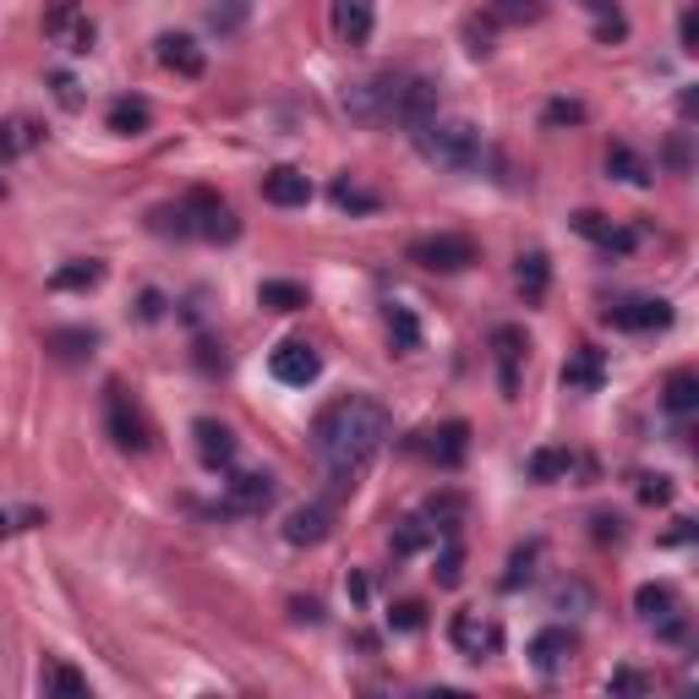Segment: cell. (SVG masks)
<instances>
[{"label": "cell", "instance_id": "1", "mask_svg": "<svg viewBox=\"0 0 699 699\" xmlns=\"http://www.w3.org/2000/svg\"><path fill=\"white\" fill-rule=\"evenodd\" d=\"M383 443H389V410H383L378 400H367V394L333 400V405L317 416V427H311V449H317L322 470H328L339 487H350V476H361V470L378 459Z\"/></svg>", "mask_w": 699, "mask_h": 699}, {"label": "cell", "instance_id": "2", "mask_svg": "<svg viewBox=\"0 0 699 699\" xmlns=\"http://www.w3.org/2000/svg\"><path fill=\"white\" fill-rule=\"evenodd\" d=\"M410 137H416V154H421L427 164L454 170V175H470V170H481V159H487L481 132H476L470 121H459V115H432V121H421Z\"/></svg>", "mask_w": 699, "mask_h": 699}, {"label": "cell", "instance_id": "3", "mask_svg": "<svg viewBox=\"0 0 699 699\" xmlns=\"http://www.w3.org/2000/svg\"><path fill=\"white\" fill-rule=\"evenodd\" d=\"M105 421H110V438H115L121 454H148L154 449V427H148V416L137 410V400L121 383L105 389Z\"/></svg>", "mask_w": 699, "mask_h": 699}, {"label": "cell", "instance_id": "4", "mask_svg": "<svg viewBox=\"0 0 699 699\" xmlns=\"http://www.w3.org/2000/svg\"><path fill=\"white\" fill-rule=\"evenodd\" d=\"M400 72H383V77H367V83H350L344 88V115H356L367 126L378 121H394V105H400Z\"/></svg>", "mask_w": 699, "mask_h": 699}, {"label": "cell", "instance_id": "5", "mask_svg": "<svg viewBox=\"0 0 699 699\" xmlns=\"http://www.w3.org/2000/svg\"><path fill=\"white\" fill-rule=\"evenodd\" d=\"M186 219H192V235H203V241H213V246H230L235 235H241V219H235V208L224 203V197H213V192H192L186 203Z\"/></svg>", "mask_w": 699, "mask_h": 699}, {"label": "cell", "instance_id": "6", "mask_svg": "<svg viewBox=\"0 0 699 699\" xmlns=\"http://www.w3.org/2000/svg\"><path fill=\"white\" fill-rule=\"evenodd\" d=\"M405 257L427 273H465L476 262V241L470 235H421V241H410Z\"/></svg>", "mask_w": 699, "mask_h": 699}, {"label": "cell", "instance_id": "7", "mask_svg": "<svg viewBox=\"0 0 699 699\" xmlns=\"http://www.w3.org/2000/svg\"><path fill=\"white\" fill-rule=\"evenodd\" d=\"M268 372L284 389H311L322 378V356H317V344H306V339H284L273 356H268Z\"/></svg>", "mask_w": 699, "mask_h": 699}, {"label": "cell", "instance_id": "8", "mask_svg": "<svg viewBox=\"0 0 699 699\" xmlns=\"http://www.w3.org/2000/svg\"><path fill=\"white\" fill-rule=\"evenodd\" d=\"M45 34L61 45V50H72V56H88L94 50V23H88V12H83V0H56V7L45 12Z\"/></svg>", "mask_w": 699, "mask_h": 699}, {"label": "cell", "instance_id": "9", "mask_svg": "<svg viewBox=\"0 0 699 699\" xmlns=\"http://www.w3.org/2000/svg\"><path fill=\"white\" fill-rule=\"evenodd\" d=\"M525 350H530V339H525L519 322H498L492 328V361H498L503 400H519V361H525Z\"/></svg>", "mask_w": 699, "mask_h": 699}, {"label": "cell", "instance_id": "10", "mask_svg": "<svg viewBox=\"0 0 699 699\" xmlns=\"http://www.w3.org/2000/svg\"><path fill=\"white\" fill-rule=\"evenodd\" d=\"M606 322L623 328V333H661V328H672V301H661V295H634V301L606 306Z\"/></svg>", "mask_w": 699, "mask_h": 699}, {"label": "cell", "instance_id": "11", "mask_svg": "<svg viewBox=\"0 0 699 699\" xmlns=\"http://www.w3.org/2000/svg\"><path fill=\"white\" fill-rule=\"evenodd\" d=\"M410 449H416V454H427L432 465L454 470V465L470 454V427H465V421H443V427H427V432H416V438H410Z\"/></svg>", "mask_w": 699, "mask_h": 699}, {"label": "cell", "instance_id": "12", "mask_svg": "<svg viewBox=\"0 0 699 699\" xmlns=\"http://www.w3.org/2000/svg\"><path fill=\"white\" fill-rule=\"evenodd\" d=\"M449 639H454V650H459V655L487 661V655L498 650V639H503V634H498V623H492V617H481L476 606H465V612H454V617H449Z\"/></svg>", "mask_w": 699, "mask_h": 699}, {"label": "cell", "instance_id": "13", "mask_svg": "<svg viewBox=\"0 0 699 699\" xmlns=\"http://www.w3.org/2000/svg\"><path fill=\"white\" fill-rule=\"evenodd\" d=\"M568 224H574V230H579L585 241H596V246H601L606 257H612V252H617V257H628V252L639 246V230H617V224H612L606 213H596V208H579V213H574Z\"/></svg>", "mask_w": 699, "mask_h": 699}, {"label": "cell", "instance_id": "14", "mask_svg": "<svg viewBox=\"0 0 699 699\" xmlns=\"http://www.w3.org/2000/svg\"><path fill=\"white\" fill-rule=\"evenodd\" d=\"M574 650H579V639H574L563 623H552V628H541V634L530 639V666H536L541 677H557V672L574 661Z\"/></svg>", "mask_w": 699, "mask_h": 699}, {"label": "cell", "instance_id": "15", "mask_svg": "<svg viewBox=\"0 0 699 699\" xmlns=\"http://www.w3.org/2000/svg\"><path fill=\"white\" fill-rule=\"evenodd\" d=\"M154 56H159V66L175 72V77H203V72H208V56H203V45H197L192 34H159Z\"/></svg>", "mask_w": 699, "mask_h": 699}, {"label": "cell", "instance_id": "16", "mask_svg": "<svg viewBox=\"0 0 699 699\" xmlns=\"http://www.w3.org/2000/svg\"><path fill=\"white\" fill-rule=\"evenodd\" d=\"M192 438H197V459H203L208 470H230V465H235V432H230L224 421L197 416V421H192Z\"/></svg>", "mask_w": 699, "mask_h": 699}, {"label": "cell", "instance_id": "17", "mask_svg": "<svg viewBox=\"0 0 699 699\" xmlns=\"http://www.w3.org/2000/svg\"><path fill=\"white\" fill-rule=\"evenodd\" d=\"M268 503H273V476L246 470V476L224 481V514H262Z\"/></svg>", "mask_w": 699, "mask_h": 699}, {"label": "cell", "instance_id": "18", "mask_svg": "<svg viewBox=\"0 0 699 699\" xmlns=\"http://www.w3.org/2000/svg\"><path fill=\"white\" fill-rule=\"evenodd\" d=\"M601 383H606V356L596 344H579L563 361V389L568 394H601Z\"/></svg>", "mask_w": 699, "mask_h": 699}, {"label": "cell", "instance_id": "19", "mask_svg": "<svg viewBox=\"0 0 699 699\" xmlns=\"http://www.w3.org/2000/svg\"><path fill=\"white\" fill-rule=\"evenodd\" d=\"M333 34L344 39V45H367L372 39V23H378V7L372 0H333Z\"/></svg>", "mask_w": 699, "mask_h": 699}, {"label": "cell", "instance_id": "20", "mask_svg": "<svg viewBox=\"0 0 699 699\" xmlns=\"http://www.w3.org/2000/svg\"><path fill=\"white\" fill-rule=\"evenodd\" d=\"M262 197H268L273 208H306V203H311V181H306L295 164H273V170L262 175Z\"/></svg>", "mask_w": 699, "mask_h": 699}, {"label": "cell", "instance_id": "21", "mask_svg": "<svg viewBox=\"0 0 699 699\" xmlns=\"http://www.w3.org/2000/svg\"><path fill=\"white\" fill-rule=\"evenodd\" d=\"M328 530H333L328 503H306V508H295V514L284 519V541H290V547H317V541H328Z\"/></svg>", "mask_w": 699, "mask_h": 699}, {"label": "cell", "instance_id": "22", "mask_svg": "<svg viewBox=\"0 0 699 699\" xmlns=\"http://www.w3.org/2000/svg\"><path fill=\"white\" fill-rule=\"evenodd\" d=\"M105 121H110V132H115V137H143V132L154 126V105H148V99H137V94H121V99L110 105V115H105Z\"/></svg>", "mask_w": 699, "mask_h": 699}, {"label": "cell", "instance_id": "23", "mask_svg": "<svg viewBox=\"0 0 699 699\" xmlns=\"http://www.w3.org/2000/svg\"><path fill=\"white\" fill-rule=\"evenodd\" d=\"M45 350L56 361H88L94 350H99V333L94 328H50L45 333Z\"/></svg>", "mask_w": 699, "mask_h": 699}, {"label": "cell", "instance_id": "24", "mask_svg": "<svg viewBox=\"0 0 699 699\" xmlns=\"http://www.w3.org/2000/svg\"><path fill=\"white\" fill-rule=\"evenodd\" d=\"M514 284H519V295L536 306V301H547V284H552V262H547V252H519V262H514Z\"/></svg>", "mask_w": 699, "mask_h": 699}, {"label": "cell", "instance_id": "25", "mask_svg": "<svg viewBox=\"0 0 699 699\" xmlns=\"http://www.w3.org/2000/svg\"><path fill=\"white\" fill-rule=\"evenodd\" d=\"M257 306L262 311H306V284H295V279H262L257 284Z\"/></svg>", "mask_w": 699, "mask_h": 699}, {"label": "cell", "instance_id": "26", "mask_svg": "<svg viewBox=\"0 0 699 699\" xmlns=\"http://www.w3.org/2000/svg\"><path fill=\"white\" fill-rule=\"evenodd\" d=\"M383 322H389L394 356H416V350H421V322H416V311H410V306H389Z\"/></svg>", "mask_w": 699, "mask_h": 699}, {"label": "cell", "instance_id": "27", "mask_svg": "<svg viewBox=\"0 0 699 699\" xmlns=\"http://www.w3.org/2000/svg\"><path fill=\"white\" fill-rule=\"evenodd\" d=\"M579 459L568 454V449H536L530 459H525V470H530V481H541V487H552V481H568V470H574Z\"/></svg>", "mask_w": 699, "mask_h": 699}, {"label": "cell", "instance_id": "28", "mask_svg": "<svg viewBox=\"0 0 699 699\" xmlns=\"http://www.w3.org/2000/svg\"><path fill=\"white\" fill-rule=\"evenodd\" d=\"M606 175H612V181H628V186H650V164H645L628 143H612V148H606Z\"/></svg>", "mask_w": 699, "mask_h": 699}, {"label": "cell", "instance_id": "29", "mask_svg": "<svg viewBox=\"0 0 699 699\" xmlns=\"http://www.w3.org/2000/svg\"><path fill=\"white\" fill-rule=\"evenodd\" d=\"M94 284H105V262L99 257H77V262L50 273V290H94Z\"/></svg>", "mask_w": 699, "mask_h": 699}, {"label": "cell", "instance_id": "30", "mask_svg": "<svg viewBox=\"0 0 699 699\" xmlns=\"http://www.w3.org/2000/svg\"><path fill=\"white\" fill-rule=\"evenodd\" d=\"M634 612H639L645 623H661L666 612H677V590L650 579V585H639V590H634Z\"/></svg>", "mask_w": 699, "mask_h": 699}, {"label": "cell", "instance_id": "31", "mask_svg": "<svg viewBox=\"0 0 699 699\" xmlns=\"http://www.w3.org/2000/svg\"><path fill=\"white\" fill-rule=\"evenodd\" d=\"M34 143H39L34 121H23V115L0 121V159H23V154H34Z\"/></svg>", "mask_w": 699, "mask_h": 699}, {"label": "cell", "instance_id": "32", "mask_svg": "<svg viewBox=\"0 0 699 699\" xmlns=\"http://www.w3.org/2000/svg\"><path fill=\"white\" fill-rule=\"evenodd\" d=\"M661 405L672 410V416H688L694 405H699V378L683 367V372H672L666 378V389H661Z\"/></svg>", "mask_w": 699, "mask_h": 699}, {"label": "cell", "instance_id": "33", "mask_svg": "<svg viewBox=\"0 0 699 699\" xmlns=\"http://www.w3.org/2000/svg\"><path fill=\"white\" fill-rule=\"evenodd\" d=\"M246 17H252V0H208V28L213 34H241Z\"/></svg>", "mask_w": 699, "mask_h": 699}, {"label": "cell", "instance_id": "34", "mask_svg": "<svg viewBox=\"0 0 699 699\" xmlns=\"http://www.w3.org/2000/svg\"><path fill=\"white\" fill-rule=\"evenodd\" d=\"M45 694H61V699H88V677H83L77 666L56 661V666L45 672Z\"/></svg>", "mask_w": 699, "mask_h": 699}, {"label": "cell", "instance_id": "35", "mask_svg": "<svg viewBox=\"0 0 699 699\" xmlns=\"http://www.w3.org/2000/svg\"><path fill=\"white\" fill-rule=\"evenodd\" d=\"M333 208H344V213H378L383 203L372 197V192H361V186H350V181H333Z\"/></svg>", "mask_w": 699, "mask_h": 699}, {"label": "cell", "instance_id": "36", "mask_svg": "<svg viewBox=\"0 0 699 699\" xmlns=\"http://www.w3.org/2000/svg\"><path fill=\"white\" fill-rule=\"evenodd\" d=\"M421 547H432V525H427V519H400V525H394V552L410 557V552H421Z\"/></svg>", "mask_w": 699, "mask_h": 699}, {"label": "cell", "instance_id": "37", "mask_svg": "<svg viewBox=\"0 0 699 699\" xmlns=\"http://www.w3.org/2000/svg\"><path fill=\"white\" fill-rule=\"evenodd\" d=\"M438 585H459L465 579V547H459V536H449L443 541V552H438Z\"/></svg>", "mask_w": 699, "mask_h": 699}, {"label": "cell", "instance_id": "38", "mask_svg": "<svg viewBox=\"0 0 699 699\" xmlns=\"http://www.w3.org/2000/svg\"><path fill=\"white\" fill-rule=\"evenodd\" d=\"M536 557H541V547L530 541V547H514V557H508V574H503V590H519V585H530V574H536Z\"/></svg>", "mask_w": 699, "mask_h": 699}, {"label": "cell", "instance_id": "39", "mask_svg": "<svg viewBox=\"0 0 699 699\" xmlns=\"http://www.w3.org/2000/svg\"><path fill=\"white\" fill-rule=\"evenodd\" d=\"M148 230H154V235H192V219H186V208L175 203V208H154V213H148Z\"/></svg>", "mask_w": 699, "mask_h": 699}, {"label": "cell", "instance_id": "40", "mask_svg": "<svg viewBox=\"0 0 699 699\" xmlns=\"http://www.w3.org/2000/svg\"><path fill=\"white\" fill-rule=\"evenodd\" d=\"M421 623H427V606H421V601H394V606H389V628H394V634H416Z\"/></svg>", "mask_w": 699, "mask_h": 699}, {"label": "cell", "instance_id": "41", "mask_svg": "<svg viewBox=\"0 0 699 699\" xmlns=\"http://www.w3.org/2000/svg\"><path fill=\"white\" fill-rule=\"evenodd\" d=\"M427 514L438 519V530H443V536H459V514H465V503L449 492V498H432V508H427Z\"/></svg>", "mask_w": 699, "mask_h": 699}, {"label": "cell", "instance_id": "42", "mask_svg": "<svg viewBox=\"0 0 699 699\" xmlns=\"http://www.w3.org/2000/svg\"><path fill=\"white\" fill-rule=\"evenodd\" d=\"M541 121H547V126H579V121H585V105H579V99H552Z\"/></svg>", "mask_w": 699, "mask_h": 699}, {"label": "cell", "instance_id": "43", "mask_svg": "<svg viewBox=\"0 0 699 699\" xmlns=\"http://www.w3.org/2000/svg\"><path fill=\"white\" fill-rule=\"evenodd\" d=\"M639 503H672V481L666 476H639Z\"/></svg>", "mask_w": 699, "mask_h": 699}, {"label": "cell", "instance_id": "44", "mask_svg": "<svg viewBox=\"0 0 699 699\" xmlns=\"http://www.w3.org/2000/svg\"><path fill=\"white\" fill-rule=\"evenodd\" d=\"M541 12V0H498L492 7V17H503V23H519V17H536Z\"/></svg>", "mask_w": 699, "mask_h": 699}, {"label": "cell", "instance_id": "45", "mask_svg": "<svg viewBox=\"0 0 699 699\" xmlns=\"http://www.w3.org/2000/svg\"><path fill=\"white\" fill-rule=\"evenodd\" d=\"M50 88H56V105H61V110H83V94H77V83H72L66 72H56Z\"/></svg>", "mask_w": 699, "mask_h": 699}, {"label": "cell", "instance_id": "46", "mask_svg": "<svg viewBox=\"0 0 699 699\" xmlns=\"http://www.w3.org/2000/svg\"><path fill=\"white\" fill-rule=\"evenodd\" d=\"M606 694H645V677H639L634 666H617V672L606 677Z\"/></svg>", "mask_w": 699, "mask_h": 699}, {"label": "cell", "instance_id": "47", "mask_svg": "<svg viewBox=\"0 0 699 699\" xmlns=\"http://www.w3.org/2000/svg\"><path fill=\"white\" fill-rule=\"evenodd\" d=\"M677 39H683V56H694V50H699V17H694V7L677 17Z\"/></svg>", "mask_w": 699, "mask_h": 699}, {"label": "cell", "instance_id": "48", "mask_svg": "<svg viewBox=\"0 0 699 699\" xmlns=\"http://www.w3.org/2000/svg\"><path fill=\"white\" fill-rule=\"evenodd\" d=\"M137 317H143V322L164 317V295H159V290H143V306H137Z\"/></svg>", "mask_w": 699, "mask_h": 699}, {"label": "cell", "instance_id": "49", "mask_svg": "<svg viewBox=\"0 0 699 699\" xmlns=\"http://www.w3.org/2000/svg\"><path fill=\"white\" fill-rule=\"evenodd\" d=\"M290 612H295V623H322V606L317 601H295Z\"/></svg>", "mask_w": 699, "mask_h": 699}, {"label": "cell", "instance_id": "50", "mask_svg": "<svg viewBox=\"0 0 699 699\" xmlns=\"http://www.w3.org/2000/svg\"><path fill=\"white\" fill-rule=\"evenodd\" d=\"M344 590H350V601H356V606L367 601V579H361V574H350V579H344Z\"/></svg>", "mask_w": 699, "mask_h": 699}, {"label": "cell", "instance_id": "51", "mask_svg": "<svg viewBox=\"0 0 699 699\" xmlns=\"http://www.w3.org/2000/svg\"><path fill=\"white\" fill-rule=\"evenodd\" d=\"M666 159H672V170H688V148H683V137L666 148Z\"/></svg>", "mask_w": 699, "mask_h": 699}, {"label": "cell", "instance_id": "52", "mask_svg": "<svg viewBox=\"0 0 699 699\" xmlns=\"http://www.w3.org/2000/svg\"><path fill=\"white\" fill-rule=\"evenodd\" d=\"M12 530H23V525H17V514H7V508H0V536H12Z\"/></svg>", "mask_w": 699, "mask_h": 699}, {"label": "cell", "instance_id": "53", "mask_svg": "<svg viewBox=\"0 0 699 699\" xmlns=\"http://www.w3.org/2000/svg\"><path fill=\"white\" fill-rule=\"evenodd\" d=\"M0 197H7V181H0Z\"/></svg>", "mask_w": 699, "mask_h": 699}]
</instances>
